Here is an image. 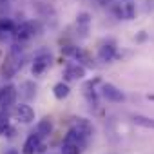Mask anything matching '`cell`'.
Returning a JSON list of instances; mask_svg holds the SVG:
<instances>
[{
	"label": "cell",
	"instance_id": "9c48e42d",
	"mask_svg": "<svg viewBox=\"0 0 154 154\" xmlns=\"http://www.w3.org/2000/svg\"><path fill=\"white\" fill-rule=\"evenodd\" d=\"M96 84H100V78H94V80H89L85 85H84V96H85V100H87V103L91 105V107H98V91L94 89V85Z\"/></svg>",
	"mask_w": 154,
	"mask_h": 154
},
{
	"label": "cell",
	"instance_id": "7402d4cb",
	"mask_svg": "<svg viewBox=\"0 0 154 154\" xmlns=\"http://www.w3.org/2000/svg\"><path fill=\"white\" fill-rule=\"evenodd\" d=\"M123 11H125V20L136 18V4L131 2V0H127V2L123 4Z\"/></svg>",
	"mask_w": 154,
	"mask_h": 154
},
{
	"label": "cell",
	"instance_id": "ffe728a7",
	"mask_svg": "<svg viewBox=\"0 0 154 154\" xmlns=\"http://www.w3.org/2000/svg\"><path fill=\"white\" fill-rule=\"evenodd\" d=\"M132 123L134 125H140V127H145V129H154V118H149V116H143V114H132Z\"/></svg>",
	"mask_w": 154,
	"mask_h": 154
},
{
	"label": "cell",
	"instance_id": "7c38bea8",
	"mask_svg": "<svg viewBox=\"0 0 154 154\" xmlns=\"http://www.w3.org/2000/svg\"><path fill=\"white\" fill-rule=\"evenodd\" d=\"M0 134L8 138L15 134V127L9 123V109H0Z\"/></svg>",
	"mask_w": 154,
	"mask_h": 154
},
{
	"label": "cell",
	"instance_id": "83f0119b",
	"mask_svg": "<svg viewBox=\"0 0 154 154\" xmlns=\"http://www.w3.org/2000/svg\"><path fill=\"white\" fill-rule=\"evenodd\" d=\"M8 2V0H0V6H2V4H6Z\"/></svg>",
	"mask_w": 154,
	"mask_h": 154
},
{
	"label": "cell",
	"instance_id": "8fae6325",
	"mask_svg": "<svg viewBox=\"0 0 154 154\" xmlns=\"http://www.w3.org/2000/svg\"><path fill=\"white\" fill-rule=\"evenodd\" d=\"M40 147H42V138H40L36 132H31V134L27 136V140L24 141L22 152H24V154H36Z\"/></svg>",
	"mask_w": 154,
	"mask_h": 154
},
{
	"label": "cell",
	"instance_id": "44dd1931",
	"mask_svg": "<svg viewBox=\"0 0 154 154\" xmlns=\"http://www.w3.org/2000/svg\"><path fill=\"white\" fill-rule=\"evenodd\" d=\"M84 147L80 145H74V143H62V154H82Z\"/></svg>",
	"mask_w": 154,
	"mask_h": 154
},
{
	"label": "cell",
	"instance_id": "4316f807",
	"mask_svg": "<svg viewBox=\"0 0 154 154\" xmlns=\"http://www.w3.org/2000/svg\"><path fill=\"white\" fill-rule=\"evenodd\" d=\"M147 100H150V102H154V94H149V96H147Z\"/></svg>",
	"mask_w": 154,
	"mask_h": 154
},
{
	"label": "cell",
	"instance_id": "6da1fadb",
	"mask_svg": "<svg viewBox=\"0 0 154 154\" xmlns=\"http://www.w3.org/2000/svg\"><path fill=\"white\" fill-rule=\"evenodd\" d=\"M51 62H53L51 53H49L47 49H40V51L35 54V58H33V65H31V72H33V76H40V74H44V72L49 69Z\"/></svg>",
	"mask_w": 154,
	"mask_h": 154
},
{
	"label": "cell",
	"instance_id": "3957f363",
	"mask_svg": "<svg viewBox=\"0 0 154 154\" xmlns=\"http://www.w3.org/2000/svg\"><path fill=\"white\" fill-rule=\"evenodd\" d=\"M22 65H24V60H17L15 56L8 54V58L0 63V76H2L4 80H11L18 72V69H22Z\"/></svg>",
	"mask_w": 154,
	"mask_h": 154
},
{
	"label": "cell",
	"instance_id": "52a82bcc",
	"mask_svg": "<svg viewBox=\"0 0 154 154\" xmlns=\"http://www.w3.org/2000/svg\"><path fill=\"white\" fill-rule=\"evenodd\" d=\"M17 94L18 91L15 85H6L0 89V109H9L11 105H15Z\"/></svg>",
	"mask_w": 154,
	"mask_h": 154
},
{
	"label": "cell",
	"instance_id": "cb8c5ba5",
	"mask_svg": "<svg viewBox=\"0 0 154 154\" xmlns=\"http://www.w3.org/2000/svg\"><path fill=\"white\" fill-rule=\"evenodd\" d=\"M76 45H72V44H67V45H63L62 47V54H65V56H74V53H76Z\"/></svg>",
	"mask_w": 154,
	"mask_h": 154
},
{
	"label": "cell",
	"instance_id": "484cf974",
	"mask_svg": "<svg viewBox=\"0 0 154 154\" xmlns=\"http://www.w3.org/2000/svg\"><path fill=\"white\" fill-rule=\"evenodd\" d=\"M4 154H18V150H17V149H8Z\"/></svg>",
	"mask_w": 154,
	"mask_h": 154
},
{
	"label": "cell",
	"instance_id": "d4e9b609",
	"mask_svg": "<svg viewBox=\"0 0 154 154\" xmlns=\"http://www.w3.org/2000/svg\"><path fill=\"white\" fill-rule=\"evenodd\" d=\"M134 40H136L138 44H141V42H145V40H147V33H145V31H140V33L136 35V38H134Z\"/></svg>",
	"mask_w": 154,
	"mask_h": 154
},
{
	"label": "cell",
	"instance_id": "4fadbf2b",
	"mask_svg": "<svg viewBox=\"0 0 154 154\" xmlns=\"http://www.w3.org/2000/svg\"><path fill=\"white\" fill-rule=\"evenodd\" d=\"M71 127L78 129V131H80L82 134H85L87 138H91V136H93V132H94V127H93V123H91L87 118H72Z\"/></svg>",
	"mask_w": 154,
	"mask_h": 154
},
{
	"label": "cell",
	"instance_id": "603a6c76",
	"mask_svg": "<svg viewBox=\"0 0 154 154\" xmlns=\"http://www.w3.org/2000/svg\"><path fill=\"white\" fill-rule=\"evenodd\" d=\"M111 13L116 18H125V11H123V6L122 4H111Z\"/></svg>",
	"mask_w": 154,
	"mask_h": 154
},
{
	"label": "cell",
	"instance_id": "277c9868",
	"mask_svg": "<svg viewBox=\"0 0 154 154\" xmlns=\"http://www.w3.org/2000/svg\"><path fill=\"white\" fill-rule=\"evenodd\" d=\"M114 58H118V45L112 38H107L98 45V60L107 63V62H112Z\"/></svg>",
	"mask_w": 154,
	"mask_h": 154
},
{
	"label": "cell",
	"instance_id": "7a4b0ae2",
	"mask_svg": "<svg viewBox=\"0 0 154 154\" xmlns=\"http://www.w3.org/2000/svg\"><path fill=\"white\" fill-rule=\"evenodd\" d=\"M36 35H38V24L35 20H26V22L18 24L17 26V31H15L17 42H22V44L27 42V40H31Z\"/></svg>",
	"mask_w": 154,
	"mask_h": 154
},
{
	"label": "cell",
	"instance_id": "ac0fdd59",
	"mask_svg": "<svg viewBox=\"0 0 154 154\" xmlns=\"http://www.w3.org/2000/svg\"><path fill=\"white\" fill-rule=\"evenodd\" d=\"M53 94H54L56 100H65V98L71 94L69 84H67V82H58V84H54V87H53Z\"/></svg>",
	"mask_w": 154,
	"mask_h": 154
},
{
	"label": "cell",
	"instance_id": "2e32d148",
	"mask_svg": "<svg viewBox=\"0 0 154 154\" xmlns=\"http://www.w3.org/2000/svg\"><path fill=\"white\" fill-rule=\"evenodd\" d=\"M35 132H36L42 140H44V138H49V136L53 134V120H51V118H42V120L38 122Z\"/></svg>",
	"mask_w": 154,
	"mask_h": 154
},
{
	"label": "cell",
	"instance_id": "30bf717a",
	"mask_svg": "<svg viewBox=\"0 0 154 154\" xmlns=\"http://www.w3.org/2000/svg\"><path fill=\"white\" fill-rule=\"evenodd\" d=\"M63 141H65V143H74V145L85 147V145H87V141H89V138H87L85 134H82L78 129L71 127V129L67 131V134L63 136Z\"/></svg>",
	"mask_w": 154,
	"mask_h": 154
},
{
	"label": "cell",
	"instance_id": "5b68a950",
	"mask_svg": "<svg viewBox=\"0 0 154 154\" xmlns=\"http://www.w3.org/2000/svg\"><path fill=\"white\" fill-rule=\"evenodd\" d=\"M87 72V67L82 65L80 62H69L63 69V80L69 84V82H78L82 80Z\"/></svg>",
	"mask_w": 154,
	"mask_h": 154
},
{
	"label": "cell",
	"instance_id": "ba28073f",
	"mask_svg": "<svg viewBox=\"0 0 154 154\" xmlns=\"http://www.w3.org/2000/svg\"><path fill=\"white\" fill-rule=\"evenodd\" d=\"M15 116H17V120L22 122V123H33V122H35V111H33V107L27 105V103H18V105H15Z\"/></svg>",
	"mask_w": 154,
	"mask_h": 154
},
{
	"label": "cell",
	"instance_id": "e0dca14e",
	"mask_svg": "<svg viewBox=\"0 0 154 154\" xmlns=\"http://www.w3.org/2000/svg\"><path fill=\"white\" fill-rule=\"evenodd\" d=\"M17 31V24L8 18V17H0V38H6L8 35H15Z\"/></svg>",
	"mask_w": 154,
	"mask_h": 154
},
{
	"label": "cell",
	"instance_id": "d6986e66",
	"mask_svg": "<svg viewBox=\"0 0 154 154\" xmlns=\"http://www.w3.org/2000/svg\"><path fill=\"white\" fill-rule=\"evenodd\" d=\"M74 58H76V62H80L82 65H85V67H93L94 65V62H93V56L85 51V49H82V47H78L76 49V53H74Z\"/></svg>",
	"mask_w": 154,
	"mask_h": 154
},
{
	"label": "cell",
	"instance_id": "9a60e30c",
	"mask_svg": "<svg viewBox=\"0 0 154 154\" xmlns=\"http://www.w3.org/2000/svg\"><path fill=\"white\" fill-rule=\"evenodd\" d=\"M18 93H20V96H22L26 102H29V100H33V98L36 96V84L31 82V80H26V82L20 84Z\"/></svg>",
	"mask_w": 154,
	"mask_h": 154
},
{
	"label": "cell",
	"instance_id": "5bb4252c",
	"mask_svg": "<svg viewBox=\"0 0 154 154\" xmlns=\"http://www.w3.org/2000/svg\"><path fill=\"white\" fill-rule=\"evenodd\" d=\"M89 26H91V15H89L87 11L78 13V17H76V29H78L80 36H87Z\"/></svg>",
	"mask_w": 154,
	"mask_h": 154
},
{
	"label": "cell",
	"instance_id": "8992f818",
	"mask_svg": "<svg viewBox=\"0 0 154 154\" xmlns=\"http://www.w3.org/2000/svg\"><path fill=\"white\" fill-rule=\"evenodd\" d=\"M100 94L107 100V102H112V103H122V102H125V94H123V91L122 89H118L114 84H102V87H100Z\"/></svg>",
	"mask_w": 154,
	"mask_h": 154
}]
</instances>
